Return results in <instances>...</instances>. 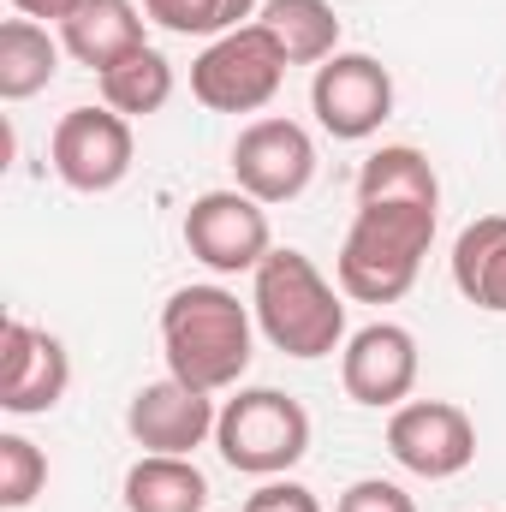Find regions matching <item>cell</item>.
Here are the masks:
<instances>
[{
    "mask_svg": "<svg viewBox=\"0 0 506 512\" xmlns=\"http://www.w3.org/2000/svg\"><path fill=\"white\" fill-rule=\"evenodd\" d=\"M161 352H167V376L203 393H233L256 358V310L215 280L179 286L161 304Z\"/></svg>",
    "mask_w": 506,
    "mask_h": 512,
    "instance_id": "cell-1",
    "label": "cell"
},
{
    "mask_svg": "<svg viewBox=\"0 0 506 512\" xmlns=\"http://www.w3.org/2000/svg\"><path fill=\"white\" fill-rule=\"evenodd\" d=\"M251 310L256 334L298 364L334 358L352 340L346 334V292L292 245H274L262 256V268L251 274Z\"/></svg>",
    "mask_w": 506,
    "mask_h": 512,
    "instance_id": "cell-2",
    "label": "cell"
},
{
    "mask_svg": "<svg viewBox=\"0 0 506 512\" xmlns=\"http://www.w3.org/2000/svg\"><path fill=\"white\" fill-rule=\"evenodd\" d=\"M435 227H441V209H423V203H358L346 245L334 256L340 292L352 304H399L423 274Z\"/></svg>",
    "mask_w": 506,
    "mask_h": 512,
    "instance_id": "cell-3",
    "label": "cell"
},
{
    "mask_svg": "<svg viewBox=\"0 0 506 512\" xmlns=\"http://www.w3.org/2000/svg\"><path fill=\"white\" fill-rule=\"evenodd\" d=\"M215 447L245 477H286L310 453V411L280 387H233L215 423Z\"/></svg>",
    "mask_w": 506,
    "mask_h": 512,
    "instance_id": "cell-4",
    "label": "cell"
},
{
    "mask_svg": "<svg viewBox=\"0 0 506 512\" xmlns=\"http://www.w3.org/2000/svg\"><path fill=\"white\" fill-rule=\"evenodd\" d=\"M280 84H286V54L256 18L215 36L191 60V96L209 114H262L280 96Z\"/></svg>",
    "mask_w": 506,
    "mask_h": 512,
    "instance_id": "cell-5",
    "label": "cell"
},
{
    "mask_svg": "<svg viewBox=\"0 0 506 512\" xmlns=\"http://www.w3.org/2000/svg\"><path fill=\"white\" fill-rule=\"evenodd\" d=\"M310 114H316V126L328 131V137H340V143L376 137L393 120V72L381 66L376 54L340 48L310 78Z\"/></svg>",
    "mask_w": 506,
    "mask_h": 512,
    "instance_id": "cell-6",
    "label": "cell"
},
{
    "mask_svg": "<svg viewBox=\"0 0 506 512\" xmlns=\"http://www.w3.org/2000/svg\"><path fill=\"white\" fill-rule=\"evenodd\" d=\"M387 453H393L399 471H411L423 483H447V477L471 471V459H477V423L453 399H405L387 417Z\"/></svg>",
    "mask_w": 506,
    "mask_h": 512,
    "instance_id": "cell-7",
    "label": "cell"
},
{
    "mask_svg": "<svg viewBox=\"0 0 506 512\" xmlns=\"http://www.w3.org/2000/svg\"><path fill=\"white\" fill-rule=\"evenodd\" d=\"M185 251L197 256L209 274H256L262 256L274 251L268 233V209L256 203L251 191L227 185V191H203L185 209Z\"/></svg>",
    "mask_w": 506,
    "mask_h": 512,
    "instance_id": "cell-8",
    "label": "cell"
},
{
    "mask_svg": "<svg viewBox=\"0 0 506 512\" xmlns=\"http://www.w3.org/2000/svg\"><path fill=\"white\" fill-rule=\"evenodd\" d=\"M131 155H137L131 120L114 108H72V114H60V126L48 137V161H54L60 185L78 197H102V191L126 185Z\"/></svg>",
    "mask_w": 506,
    "mask_h": 512,
    "instance_id": "cell-9",
    "label": "cell"
},
{
    "mask_svg": "<svg viewBox=\"0 0 506 512\" xmlns=\"http://www.w3.org/2000/svg\"><path fill=\"white\" fill-rule=\"evenodd\" d=\"M316 179V137L298 126V120H251L233 143V185L251 191L262 209L274 203H298Z\"/></svg>",
    "mask_w": 506,
    "mask_h": 512,
    "instance_id": "cell-10",
    "label": "cell"
},
{
    "mask_svg": "<svg viewBox=\"0 0 506 512\" xmlns=\"http://www.w3.org/2000/svg\"><path fill=\"white\" fill-rule=\"evenodd\" d=\"M66 387H72L66 340L24 322V316H6V328H0V411L42 417L66 399Z\"/></svg>",
    "mask_w": 506,
    "mask_h": 512,
    "instance_id": "cell-11",
    "label": "cell"
},
{
    "mask_svg": "<svg viewBox=\"0 0 506 512\" xmlns=\"http://www.w3.org/2000/svg\"><path fill=\"white\" fill-rule=\"evenodd\" d=\"M417 370H423L417 334L399 322H370L340 346V387L352 405H370V411H399L417 387Z\"/></svg>",
    "mask_w": 506,
    "mask_h": 512,
    "instance_id": "cell-12",
    "label": "cell"
},
{
    "mask_svg": "<svg viewBox=\"0 0 506 512\" xmlns=\"http://www.w3.org/2000/svg\"><path fill=\"white\" fill-rule=\"evenodd\" d=\"M215 423H221L215 393L179 382V376L143 382L126 405V429L143 453H185L191 459L203 441H215Z\"/></svg>",
    "mask_w": 506,
    "mask_h": 512,
    "instance_id": "cell-13",
    "label": "cell"
},
{
    "mask_svg": "<svg viewBox=\"0 0 506 512\" xmlns=\"http://www.w3.org/2000/svg\"><path fill=\"white\" fill-rule=\"evenodd\" d=\"M143 24H149V12H143L137 0H78V6L60 18V48H66L78 66H90V72L102 78L108 66H120L126 54H137V48L149 42Z\"/></svg>",
    "mask_w": 506,
    "mask_h": 512,
    "instance_id": "cell-14",
    "label": "cell"
},
{
    "mask_svg": "<svg viewBox=\"0 0 506 512\" xmlns=\"http://www.w3.org/2000/svg\"><path fill=\"white\" fill-rule=\"evenodd\" d=\"M453 286L465 304L506 316V215H477L459 239H453Z\"/></svg>",
    "mask_w": 506,
    "mask_h": 512,
    "instance_id": "cell-15",
    "label": "cell"
},
{
    "mask_svg": "<svg viewBox=\"0 0 506 512\" xmlns=\"http://www.w3.org/2000/svg\"><path fill=\"white\" fill-rule=\"evenodd\" d=\"M126 512H203L209 507V477L185 453H143L120 483Z\"/></svg>",
    "mask_w": 506,
    "mask_h": 512,
    "instance_id": "cell-16",
    "label": "cell"
},
{
    "mask_svg": "<svg viewBox=\"0 0 506 512\" xmlns=\"http://www.w3.org/2000/svg\"><path fill=\"white\" fill-rule=\"evenodd\" d=\"M256 24L280 42L286 66H322L340 54V12L328 0H262Z\"/></svg>",
    "mask_w": 506,
    "mask_h": 512,
    "instance_id": "cell-17",
    "label": "cell"
},
{
    "mask_svg": "<svg viewBox=\"0 0 506 512\" xmlns=\"http://www.w3.org/2000/svg\"><path fill=\"white\" fill-rule=\"evenodd\" d=\"M358 203H423L441 209V179L435 161L417 143H381L358 167Z\"/></svg>",
    "mask_w": 506,
    "mask_h": 512,
    "instance_id": "cell-18",
    "label": "cell"
},
{
    "mask_svg": "<svg viewBox=\"0 0 506 512\" xmlns=\"http://www.w3.org/2000/svg\"><path fill=\"white\" fill-rule=\"evenodd\" d=\"M60 36H48V24L36 18H6L0 24V96L6 102H30L60 78Z\"/></svg>",
    "mask_w": 506,
    "mask_h": 512,
    "instance_id": "cell-19",
    "label": "cell"
},
{
    "mask_svg": "<svg viewBox=\"0 0 506 512\" xmlns=\"http://www.w3.org/2000/svg\"><path fill=\"white\" fill-rule=\"evenodd\" d=\"M96 90H102V108H114L126 120H149V114H161L173 102V60L143 42L137 54H126L120 66H108L96 78Z\"/></svg>",
    "mask_w": 506,
    "mask_h": 512,
    "instance_id": "cell-20",
    "label": "cell"
},
{
    "mask_svg": "<svg viewBox=\"0 0 506 512\" xmlns=\"http://www.w3.org/2000/svg\"><path fill=\"white\" fill-rule=\"evenodd\" d=\"M143 12L167 36H203V42H215V36H227L239 24H251L256 12H262V0H143Z\"/></svg>",
    "mask_w": 506,
    "mask_h": 512,
    "instance_id": "cell-21",
    "label": "cell"
},
{
    "mask_svg": "<svg viewBox=\"0 0 506 512\" xmlns=\"http://www.w3.org/2000/svg\"><path fill=\"white\" fill-rule=\"evenodd\" d=\"M48 489V453L30 441V435H0V507L24 512L36 495Z\"/></svg>",
    "mask_w": 506,
    "mask_h": 512,
    "instance_id": "cell-22",
    "label": "cell"
},
{
    "mask_svg": "<svg viewBox=\"0 0 506 512\" xmlns=\"http://www.w3.org/2000/svg\"><path fill=\"white\" fill-rule=\"evenodd\" d=\"M334 512H417V501H411L399 483H387V477H358V483L334 501Z\"/></svg>",
    "mask_w": 506,
    "mask_h": 512,
    "instance_id": "cell-23",
    "label": "cell"
},
{
    "mask_svg": "<svg viewBox=\"0 0 506 512\" xmlns=\"http://www.w3.org/2000/svg\"><path fill=\"white\" fill-rule=\"evenodd\" d=\"M245 512H322V501H316V489H304L292 477H262V489L245 501Z\"/></svg>",
    "mask_w": 506,
    "mask_h": 512,
    "instance_id": "cell-24",
    "label": "cell"
},
{
    "mask_svg": "<svg viewBox=\"0 0 506 512\" xmlns=\"http://www.w3.org/2000/svg\"><path fill=\"white\" fill-rule=\"evenodd\" d=\"M72 6H78V0H12V12H18V18H36V24H42V18H54V24H60Z\"/></svg>",
    "mask_w": 506,
    "mask_h": 512,
    "instance_id": "cell-25",
    "label": "cell"
}]
</instances>
